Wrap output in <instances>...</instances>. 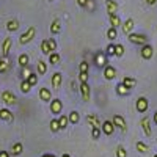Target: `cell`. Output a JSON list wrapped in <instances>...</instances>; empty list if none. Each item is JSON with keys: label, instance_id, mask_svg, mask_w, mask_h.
Masks as SVG:
<instances>
[{"label": "cell", "instance_id": "obj_26", "mask_svg": "<svg viewBox=\"0 0 157 157\" xmlns=\"http://www.w3.org/2000/svg\"><path fill=\"white\" fill-rule=\"evenodd\" d=\"M86 121L91 124V127H99L101 126V123H99L96 115H86Z\"/></svg>", "mask_w": 157, "mask_h": 157}, {"label": "cell", "instance_id": "obj_42", "mask_svg": "<svg viewBox=\"0 0 157 157\" xmlns=\"http://www.w3.org/2000/svg\"><path fill=\"white\" fill-rule=\"evenodd\" d=\"M47 43H49V47H50V50H52V52H55V50H57V47H58V46H57V41H55L54 38L47 39Z\"/></svg>", "mask_w": 157, "mask_h": 157}, {"label": "cell", "instance_id": "obj_45", "mask_svg": "<svg viewBox=\"0 0 157 157\" xmlns=\"http://www.w3.org/2000/svg\"><path fill=\"white\" fill-rule=\"evenodd\" d=\"M85 8H86L88 11H93V10L96 8V3H94V0H88V2H86V5H85Z\"/></svg>", "mask_w": 157, "mask_h": 157}, {"label": "cell", "instance_id": "obj_9", "mask_svg": "<svg viewBox=\"0 0 157 157\" xmlns=\"http://www.w3.org/2000/svg\"><path fill=\"white\" fill-rule=\"evenodd\" d=\"M102 127V134H105V135H113L115 134V124L112 121H104L101 124Z\"/></svg>", "mask_w": 157, "mask_h": 157}, {"label": "cell", "instance_id": "obj_7", "mask_svg": "<svg viewBox=\"0 0 157 157\" xmlns=\"http://www.w3.org/2000/svg\"><path fill=\"white\" fill-rule=\"evenodd\" d=\"M107 61H109V58L105 57V54L98 52V54H96V58H94L96 66H98V68H105V66H107Z\"/></svg>", "mask_w": 157, "mask_h": 157}, {"label": "cell", "instance_id": "obj_27", "mask_svg": "<svg viewBox=\"0 0 157 157\" xmlns=\"http://www.w3.org/2000/svg\"><path fill=\"white\" fill-rule=\"evenodd\" d=\"M60 54H57V52H50L49 54V63L50 64H57V63H60Z\"/></svg>", "mask_w": 157, "mask_h": 157}, {"label": "cell", "instance_id": "obj_10", "mask_svg": "<svg viewBox=\"0 0 157 157\" xmlns=\"http://www.w3.org/2000/svg\"><path fill=\"white\" fill-rule=\"evenodd\" d=\"M61 110H63L61 101L60 99H52V102H50V112L54 115H58V113H61Z\"/></svg>", "mask_w": 157, "mask_h": 157}, {"label": "cell", "instance_id": "obj_36", "mask_svg": "<svg viewBox=\"0 0 157 157\" xmlns=\"http://www.w3.org/2000/svg\"><path fill=\"white\" fill-rule=\"evenodd\" d=\"M88 69H90V64H88V61H80V64H78V71L80 72H88Z\"/></svg>", "mask_w": 157, "mask_h": 157}, {"label": "cell", "instance_id": "obj_52", "mask_svg": "<svg viewBox=\"0 0 157 157\" xmlns=\"http://www.w3.org/2000/svg\"><path fill=\"white\" fill-rule=\"evenodd\" d=\"M61 157H71V155H69V154H63Z\"/></svg>", "mask_w": 157, "mask_h": 157}, {"label": "cell", "instance_id": "obj_28", "mask_svg": "<svg viewBox=\"0 0 157 157\" xmlns=\"http://www.w3.org/2000/svg\"><path fill=\"white\" fill-rule=\"evenodd\" d=\"M123 85H126L127 88H132V86H135V83H137V80H135V78H132V77H124L123 78V82H121Z\"/></svg>", "mask_w": 157, "mask_h": 157}, {"label": "cell", "instance_id": "obj_22", "mask_svg": "<svg viewBox=\"0 0 157 157\" xmlns=\"http://www.w3.org/2000/svg\"><path fill=\"white\" fill-rule=\"evenodd\" d=\"M17 29H19V21L11 19V21L6 22V30H8V32H16Z\"/></svg>", "mask_w": 157, "mask_h": 157}, {"label": "cell", "instance_id": "obj_48", "mask_svg": "<svg viewBox=\"0 0 157 157\" xmlns=\"http://www.w3.org/2000/svg\"><path fill=\"white\" fill-rule=\"evenodd\" d=\"M0 157H10L8 151H0Z\"/></svg>", "mask_w": 157, "mask_h": 157}, {"label": "cell", "instance_id": "obj_16", "mask_svg": "<svg viewBox=\"0 0 157 157\" xmlns=\"http://www.w3.org/2000/svg\"><path fill=\"white\" fill-rule=\"evenodd\" d=\"M121 29H123V33H126V35L132 33V30H134V19H127V21L121 25Z\"/></svg>", "mask_w": 157, "mask_h": 157}, {"label": "cell", "instance_id": "obj_2", "mask_svg": "<svg viewBox=\"0 0 157 157\" xmlns=\"http://www.w3.org/2000/svg\"><path fill=\"white\" fill-rule=\"evenodd\" d=\"M35 35H36V29H35V27H30L25 33H22V35H21V38H19V44H21V46H24V44L30 43L32 39L35 38Z\"/></svg>", "mask_w": 157, "mask_h": 157}, {"label": "cell", "instance_id": "obj_17", "mask_svg": "<svg viewBox=\"0 0 157 157\" xmlns=\"http://www.w3.org/2000/svg\"><path fill=\"white\" fill-rule=\"evenodd\" d=\"M105 6H107V13H109V16H110V14H116L118 3L115 2V0H107V2H105Z\"/></svg>", "mask_w": 157, "mask_h": 157}, {"label": "cell", "instance_id": "obj_11", "mask_svg": "<svg viewBox=\"0 0 157 157\" xmlns=\"http://www.w3.org/2000/svg\"><path fill=\"white\" fill-rule=\"evenodd\" d=\"M0 120L6 121V123H13L14 121V115H13L8 109H0Z\"/></svg>", "mask_w": 157, "mask_h": 157}, {"label": "cell", "instance_id": "obj_41", "mask_svg": "<svg viewBox=\"0 0 157 157\" xmlns=\"http://www.w3.org/2000/svg\"><path fill=\"white\" fill-rule=\"evenodd\" d=\"M116 157H127V151L123 146H118L116 148Z\"/></svg>", "mask_w": 157, "mask_h": 157}, {"label": "cell", "instance_id": "obj_21", "mask_svg": "<svg viewBox=\"0 0 157 157\" xmlns=\"http://www.w3.org/2000/svg\"><path fill=\"white\" fill-rule=\"evenodd\" d=\"M116 93L120 94V96H129V93H130V88H127L126 85L120 83V85H116Z\"/></svg>", "mask_w": 157, "mask_h": 157}, {"label": "cell", "instance_id": "obj_33", "mask_svg": "<svg viewBox=\"0 0 157 157\" xmlns=\"http://www.w3.org/2000/svg\"><path fill=\"white\" fill-rule=\"evenodd\" d=\"M50 130H52V132H55V134L60 130V124H58V120H57V118L50 120Z\"/></svg>", "mask_w": 157, "mask_h": 157}, {"label": "cell", "instance_id": "obj_4", "mask_svg": "<svg viewBox=\"0 0 157 157\" xmlns=\"http://www.w3.org/2000/svg\"><path fill=\"white\" fill-rule=\"evenodd\" d=\"M112 123L115 124V127L121 129V132H126V130H127V124H126L124 118H123L121 115H115V116H113V120H112Z\"/></svg>", "mask_w": 157, "mask_h": 157}, {"label": "cell", "instance_id": "obj_37", "mask_svg": "<svg viewBox=\"0 0 157 157\" xmlns=\"http://www.w3.org/2000/svg\"><path fill=\"white\" fill-rule=\"evenodd\" d=\"M33 71H30V68L29 66H25V68H22V80H27V78L30 77V74H32Z\"/></svg>", "mask_w": 157, "mask_h": 157}, {"label": "cell", "instance_id": "obj_19", "mask_svg": "<svg viewBox=\"0 0 157 157\" xmlns=\"http://www.w3.org/2000/svg\"><path fill=\"white\" fill-rule=\"evenodd\" d=\"M36 71H38V75H44V74L47 72V64H46V61L39 60L38 64H36Z\"/></svg>", "mask_w": 157, "mask_h": 157}, {"label": "cell", "instance_id": "obj_15", "mask_svg": "<svg viewBox=\"0 0 157 157\" xmlns=\"http://www.w3.org/2000/svg\"><path fill=\"white\" fill-rule=\"evenodd\" d=\"M39 99H41L43 102H49L52 99L50 90H47V88H41V90H39Z\"/></svg>", "mask_w": 157, "mask_h": 157}, {"label": "cell", "instance_id": "obj_53", "mask_svg": "<svg viewBox=\"0 0 157 157\" xmlns=\"http://www.w3.org/2000/svg\"><path fill=\"white\" fill-rule=\"evenodd\" d=\"M154 157H157V154H155V155H154Z\"/></svg>", "mask_w": 157, "mask_h": 157}, {"label": "cell", "instance_id": "obj_34", "mask_svg": "<svg viewBox=\"0 0 157 157\" xmlns=\"http://www.w3.org/2000/svg\"><path fill=\"white\" fill-rule=\"evenodd\" d=\"M41 52H43V54H46V55H49L50 54V47H49V43H47V39H44V41L41 43Z\"/></svg>", "mask_w": 157, "mask_h": 157}, {"label": "cell", "instance_id": "obj_32", "mask_svg": "<svg viewBox=\"0 0 157 157\" xmlns=\"http://www.w3.org/2000/svg\"><path fill=\"white\" fill-rule=\"evenodd\" d=\"M30 90H32V85H30V82H29V80H22V83H21V91H22V93H25V94H27Z\"/></svg>", "mask_w": 157, "mask_h": 157}, {"label": "cell", "instance_id": "obj_12", "mask_svg": "<svg viewBox=\"0 0 157 157\" xmlns=\"http://www.w3.org/2000/svg\"><path fill=\"white\" fill-rule=\"evenodd\" d=\"M115 77H116V69L113 66H110V64H107V66L104 68V78H105V80H113Z\"/></svg>", "mask_w": 157, "mask_h": 157}, {"label": "cell", "instance_id": "obj_25", "mask_svg": "<svg viewBox=\"0 0 157 157\" xmlns=\"http://www.w3.org/2000/svg\"><path fill=\"white\" fill-rule=\"evenodd\" d=\"M109 19H110V25L113 29H118V27H121V19L118 17L116 14H110L109 16Z\"/></svg>", "mask_w": 157, "mask_h": 157}, {"label": "cell", "instance_id": "obj_40", "mask_svg": "<svg viewBox=\"0 0 157 157\" xmlns=\"http://www.w3.org/2000/svg\"><path fill=\"white\" fill-rule=\"evenodd\" d=\"M27 80L30 82V85H32V86H35V85L38 83V74H35V72H32V74H30V77L27 78Z\"/></svg>", "mask_w": 157, "mask_h": 157}, {"label": "cell", "instance_id": "obj_1", "mask_svg": "<svg viewBox=\"0 0 157 157\" xmlns=\"http://www.w3.org/2000/svg\"><path fill=\"white\" fill-rule=\"evenodd\" d=\"M127 38H129L130 43L137 44V46H145V44L148 43V38H146L145 35H141V33H129Z\"/></svg>", "mask_w": 157, "mask_h": 157}, {"label": "cell", "instance_id": "obj_50", "mask_svg": "<svg viewBox=\"0 0 157 157\" xmlns=\"http://www.w3.org/2000/svg\"><path fill=\"white\" fill-rule=\"evenodd\" d=\"M41 157H57V155H54V154H43Z\"/></svg>", "mask_w": 157, "mask_h": 157}, {"label": "cell", "instance_id": "obj_18", "mask_svg": "<svg viewBox=\"0 0 157 157\" xmlns=\"http://www.w3.org/2000/svg\"><path fill=\"white\" fill-rule=\"evenodd\" d=\"M60 85H61V74L60 72H55L54 75H52V88L58 90Z\"/></svg>", "mask_w": 157, "mask_h": 157}, {"label": "cell", "instance_id": "obj_35", "mask_svg": "<svg viewBox=\"0 0 157 157\" xmlns=\"http://www.w3.org/2000/svg\"><path fill=\"white\" fill-rule=\"evenodd\" d=\"M115 55H116V57H123V55H124V47H123V44H115Z\"/></svg>", "mask_w": 157, "mask_h": 157}, {"label": "cell", "instance_id": "obj_14", "mask_svg": "<svg viewBox=\"0 0 157 157\" xmlns=\"http://www.w3.org/2000/svg\"><path fill=\"white\" fill-rule=\"evenodd\" d=\"M80 94H82L83 102L90 101V86H88V83H80Z\"/></svg>", "mask_w": 157, "mask_h": 157}, {"label": "cell", "instance_id": "obj_54", "mask_svg": "<svg viewBox=\"0 0 157 157\" xmlns=\"http://www.w3.org/2000/svg\"><path fill=\"white\" fill-rule=\"evenodd\" d=\"M49 2H52V0H49Z\"/></svg>", "mask_w": 157, "mask_h": 157}, {"label": "cell", "instance_id": "obj_39", "mask_svg": "<svg viewBox=\"0 0 157 157\" xmlns=\"http://www.w3.org/2000/svg\"><path fill=\"white\" fill-rule=\"evenodd\" d=\"M68 118H69V121H71L72 124H77V123H78V113H77V112H71Z\"/></svg>", "mask_w": 157, "mask_h": 157}, {"label": "cell", "instance_id": "obj_6", "mask_svg": "<svg viewBox=\"0 0 157 157\" xmlns=\"http://www.w3.org/2000/svg\"><path fill=\"white\" fill-rule=\"evenodd\" d=\"M148 107H149V102H148V99L145 96H141V98L137 99V110L140 113H146L148 112Z\"/></svg>", "mask_w": 157, "mask_h": 157}, {"label": "cell", "instance_id": "obj_23", "mask_svg": "<svg viewBox=\"0 0 157 157\" xmlns=\"http://www.w3.org/2000/svg\"><path fill=\"white\" fill-rule=\"evenodd\" d=\"M60 30H61L60 21H58V19H55L54 22L50 24V33H52V35H58V33H60Z\"/></svg>", "mask_w": 157, "mask_h": 157}, {"label": "cell", "instance_id": "obj_8", "mask_svg": "<svg viewBox=\"0 0 157 157\" xmlns=\"http://www.w3.org/2000/svg\"><path fill=\"white\" fill-rule=\"evenodd\" d=\"M152 54H154V50H152V46H149V44H145V46H141V50H140V55H141V58H145V60H149V58H152Z\"/></svg>", "mask_w": 157, "mask_h": 157}, {"label": "cell", "instance_id": "obj_47", "mask_svg": "<svg viewBox=\"0 0 157 157\" xmlns=\"http://www.w3.org/2000/svg\"><path fill=\"white\" fill-rule=\"evenodd\" d=\"M86 2L88 0H77V5L80 6V8H85V5H86Z\"/></svg>", "mask_w": 157, "mask_h": 157}, {"label": "cell", "instance_id": "obj_51", "mask_svg": "<svg viewBox=\"0 0 157 157\" xmlns=\"http://www.w3.org/2000/svg\"><path fill=\"white\" fill-rule=\"evenodd\" d=\"M154 123H155V124H157V112H155V113H154Z\"/></svg>", "mask_w": 157, "mask_h": 157}, {"label": "cell", "instance_id": "obj_29", "mask_svg": "<svg viewBox=\"0 0 157 157\" xmlns=\"http://www.w3.org/2000/svg\"><path fill=\"white\" fill-rule=\"evenodd\" d=\"M135 148H137V151L141 152V154H146V152L149 151V148H148L143 141H137V143H135Z\"/></svg>", "mask_w": 157, "mask_h": 157}, {"label": "cell", "instance_id": "obj_5", "mask_svg": "<svg viewBox=\"0 0 157 157\" xmlns=\"http://www.w3.org/2000/svg\"><path fill=\"white\" fill-rule=\"evenodd\" d=\"M140 126L143 129V132H145V135H148V137L152 135V129H151V123L148 120V116H143L141 118V120H140Z\"/></svg>", "mask_w": 157, "mask_h": 157}, {"label": "cell", "instance_id": "obj_24", "mask_svg": "<svg viewBox=\"0 0 157 157\" xmlns=\"http://www.w3.org/2000/svg\"><path fill=\"white\" fill-rule=\"evenodd\" d=\"M29 61H30V58H29V55H27V54H21V55H19V58H17V63H19V66H21V68L29 66Z\"/></svg>", "mask_w": 157, "mask_h": 157}, {"label": "cell", "instance_id": "obj_13", "mask_svg": "<svg viewBox=\"0 0 157 157\" xmlns=\"http://www.w3.org/2000/svg\"><path fill=\"white\" fill-rule=\"evenodd\" d=\"M11 44H13L11 38H6L5 41H3V44H2V57H3V58H8V54H10Z\"/></svg>", "mask_w": 157, "mask_h": 157}, {"label": "cell", "instance_id": "obj_20", "mask_svg": "<svg viewBox=\"0 0 157 157\" xmlns=\"http://www.w3.org/2000/svg\"><path fill=\"white\" fill-rule=\"evenodd\" d=\"M10 66H11V63H10V60L8 58H0V74H3V72H6L8 69H10Z\"/></svg>", "mask_w": 157, "mask_h": 157}, {"label": "cell", "instance_id": "obj_38", "mask_svg": "<svg viewBox=\"0 0 157 157\" xmlns=\"http://www.w3.org/2000/svg\"><path fill=\"white\" fill-rule=\"evenodd\" d=\"M118 36V33H116V29H113V27H110L109 29V32H107V38L110 39V41H113V39Z\"/></svg>", "mask_w": 157, "mask_h": 157}, {"label": "cell", "instance_id": "obj_43", "mask_svg": "<svg viewBox=\"0 0 157 157\" xmlns=\"http://www.w3.org/2000/svg\"><path fill=\"white\" fill-rule=\"evenodd\" d=\"M78 80H80V83H86L88 82V72H78Z\"/></svg>", "mask_w": 157, "mask_h": 157}, {"label": "cell", "instance_id": "obj_44", "mask_svg": "<svg viewBox=\"0 0 157 157\" xmlns=\"http://www.w3.org/2000/svg\"><path fill=\"white\" fill-rule=\"evenodd\" d=\"M91 137H93L94 140H98L101 137V129L99 127H93V132H91Z\"/></svg>", "mask_w": 157, "mask_h": 157}, {"label": "cell", "instance_id": "obj_49", "mask_svg": "<svg viewBox=\"0 0 157 157\" xmlns=\"http://www.w3.org/2000/svg\"><path fill=\"white\" fill-rule=\"evenodd\" d=\"M155 2H157V0H146L148 5H155Z\"/></svg>", "mask_w": 157, "mask_h": 157}, {"label": "cell", "instance_id": "obj_3", "mask_svg": "<svg viewBox=\"0 0 157 157\" xmlns=\"http://www.w3.org/2000/svg\"><path fill=\"white\" fill-rule=\"evenodd\" d=\"M2 101L6 104V105H14V104H17V98L14 96V93H11V91H3L2 93Z\"/></svg>", "mask_w": 157, "mask_h": 157}, {"label": "cell", "instance_id": "obj_46", "mask_svg": "<svg viewBox=\"0 0 157 157\" xmlns=\"http://www.w3.org/2000/svg\"><path fill=\"white\" fill-rule=\"evenodd\" d=\"M107 57H112V55H115V44H109V47H107Z\"/></svg>", "mask_w": 157, "mask_h": 157}, {"label": "cell", "instance_id": "obj_31", "mask_svg": "<svg viewBox=\"0 0 157 157\" xmlns=\"http://www.w3.org/2000/svg\"><path fill=\"white\" fill-rule=\"evenodd\" d=\"M68 123H69V118L66 116V115H61L60 118H58V124H60V129H64L68 126Z\"/></svg>", "mask_w": 157, "mask_h": 157}, {"label": "cell", "instance_id": "obj_30", "mask_svg": "<svg viewBox=\"0 0 157 157\" xmlns=\"http://www.w3.org/2000/svg\"><path fill=\"white\" fill-rule=\"evenodd\" d=\"M22 151H24L22 143H14V145H13V148H11V154H14V155H19Z\"/></svg>", "mask_w": 157, "mask_h": 157}]
</instances>
